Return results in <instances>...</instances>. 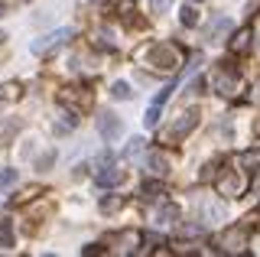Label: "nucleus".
<instances>
[{"mask_svg": "<svg viewBox=\"0 0 260 257\" xmlns=\"http://www.w3.org/2000/svg\"><path fill=\"white\" fill-rule=\"evenodd\" d=\"M140 150H143V140H140V137H134V140L127 143V156H137Z\"/></svg>", "mask_w": 260, "mask_h": 257, "instance_id": "obj_23", "label": "nucleus"}, {"mask_svg": "<svg viewBox=\"0 0 260 257\" xmlns=\"http://www.w3.org/2000/svg\"><path fill=\"white\" fill-rule=\"evenodd\" d=\"M13 182H16V170H0V189L13 186Z\"/></svg>", "mask_w": 260, "mask_h": 257, "instance_id": "obj_21", "label": "nucleus"}, {"mask_svg": "<svg viewBox=\"0 0 260 257\" xmlns=\"http://www.w3.org/2000/svg\"><path fill=\"white\" fill-rule=\"evenodd\" d=\"M140 59L146 66H153L156 72H173V69H179V62H182V49L173 46V43H153L140 52Z\"/></svg>", "mask_w": 260, "mask_h": 257, "instance_id": "obj_1", "label": "nucleus"}, {"mask_svg": "<svg viewBox=\"0 0 260 257\" xmlns=\"http://www.w3.org/2000/svg\"><path fill=\"white\" fill-rule=\"evenodd\" d=\"M257 221H260V215H257Z\"/></svg>", "mask_w": 260, "mask_h": 257, "instance_id": "obj_28", "label": "nucleus"}, {"mask_svg": "<svg viewBox=\"0 0 260 257\" xmlns=\"http://www.w3.org/2000/svg\"><path fill=\"white\" fill-rule=\"evenodd\" d=\"M195 124H199V111H185V114L176 117V124L169 127V131H162V140L166 143H179L182 137H189L195 131Z\"/></svg>", "mask_w": 260, "mask_h": 257, "instance_id": "obj_2", "label": "nucleus"}, {"mask_svg": "<svg viewBox=\"0 0 260 257\" xmlns=\"http://www.w3.org/2000/svg\"><path fill=\"white\" fill-rule=\"evenodd\" d=\"M238 85H241V78H238L234 62H221V69H218V75H215V91L218 94H234Z\"/></svg>", "mask_w": 260, "mask_h": 257, "instance_id": "obj_4", "label": "nucleus"}, {"mask_svg": "<svg viewBox=\"0 0 260 257\" xmlns=\"http://www.w3.org/2000/svg\"><path fill=\"white\" fill-rule=\"evenodd\" d=\"M162 192V182H156V179H146L143 182V199H156Z\"/></svg>", "mask_w": 260, "mask_h": 257, "instance_id": "obj_16", "label": "nucleus"}, {"mask_svg": "<svg viewBox=\"0 0 260 257\" xmlns=\"http://www.w3.org/2000/svg\"><path fill=\"white\" fill-rule=\"evenodd\" d=\"M228 33H231V17H224V13H218V17L205 26V39H208V43H221Z\"/></svg>", "mask_w": 260, "mask_h": 257, "instance_id": "obj_9", "label": "nucleus"}, {"mask_svg": "<svg viewBox=\"0 0 260 257\" xmlns=\"http://www.w3.org/2000/svg\"><path fill=\"white\" fill-rule=\"evenodd\" d=\"M176 218H179V208H176L173 202L159 205V212H156V221H159V224H173Z\"/></svg>", "mask_w": 260, "mask_h": 257, "instance_id": "obj_13", "label": "nucleus"}, {"mask_svg": "<svg viewBox=\"0 0 260 257\" xmlns=\"http://www.w3.org/2000/svg\"><path fill=\"white\" fill-rule=\"evenodd\" d=\"M52 159H55V153H46V156H43V159H39V163H36V166H39V170H46V166H52Z\"/></svg>", "mask_w": 260, "mask_h": 257, "instance_id": "obj_25", "label": "nucleus"}, {"mask_svg": "<svg viewBox=\"0 0 260 257\" xmlns=\"http://www.w3.org/2000/svg\"><path fill=\"white\" fill-rule=\"evenodd\" d=\"M114 10H124V17H130V13H137V4L134 0H114Z\"/></svg>", "mask_w": 260, "mask_h": 257, "instance_id": "obj_20", "label": "nucleus"}, {"mask_svg": "<svg viewBox=\"0 0 260 257\" xmlns=\"http://www.w3.org/2000/svg\"><path fill=\"white\" fill-rule=\"evenodd\" d=\"M247 247V228H228L224 235H221V251L224 254H234V251H244Z\"/></svg>", "mask_w": 260, "mask_h": 257, "instance_id": "obj_7", "label": "nucleus"}, {"mask_svg": "<svg viewBox=\"0 0 260 257\" xmlns=\"http://www.w3.org/2000/svg\"><path fill=\"white\" fill-rule=\"evenodd\" d=\"M16 131H20V120H16V117L0 120V147H7V143L16 137Z\"/></svg>", "mask_w": 260, "mask_h": 257, "instance_id": "obj_12", "label": "nucleus"}, {"mask_svg": "<svg viewBox=\"0 0 260 257\" xmlns=\"http://www.w3.org/2000/svg\"><path fill=\"white\" fill-rule=\"evenodd\" d=\"M120 205H124V199H120V196L104 199V202H101V212H114V208H120Z\"/></svg>", "mask_w": 260, "mask_h": 257, "instance_id": "obj_22", "label": "nucleus"}, {"mask_svg": "<svg viewBox=\"0 0 260 257\" xmlns=\"http://www.w3.org/2000/svg\"><path fill=\"white\" fill-rule=\"evenodd\" d=\"M166 7H169V0H153V10H156V13H162Z\"/></svg>", "mask_w": 260, "mask_h": 257, "instance_id": "obj_26", "label": "nucleus"}, {"mask_svg": "<svg viewBox=\"0 0 260 257\" xmlns=\"http://www.w3.org/2000/svg\"><path fill=\"white\" fill-rule=\"evenodd\" d=\"M241 163L247 166L250 173H254V170H260V150H254V153H244V156H241Z\"/></svg>", "mask_w": 260, "mask_h": 257, "instance_id": "obj_17", "label": "nucleus"}, {"mask_svg": "<svg viewBox=\"0 0 260 257\" xmlns=\"http://www.w3.org/2000/svg\"><path fill=\"white\" fill-rule=\"evenodd\" d=\"M114 163V153H101V156H94V170H101V166H108Z\"/></svg>", "mask_w": 260, "mask_h": 257, "instance_id": "obj_24", "label": "nucleus"}, {"mask_svg": "<svg viewBox=\"0 0 260 257\" xmlns=\"http://www.w3.org/2000/svg\"><path fill=\"white\" fill-rule=\"evenodd\" d=\"M120 131H124V120L117 114H111V111H101V114H98V134H101L104 140H117Z\"/></svg>", "mask_w": 260, "mask_h": 257, "instance_id": "obj_6", "label": "nucleus"}, {"mask_svg": "<svg viewBox=\"0 0 260 257\" xmlns=\"http://www.w3.org/2000/svg\"><path fill=\"white\" fill-rule=\"evenodd\" d=\"M182 23H185V26H195V23H199V13H195V7H192V4H185V7H182Z\"/></svg>", "mask_w": 260, "mask_h": 257, "instance_id": "obj_19", "label": "nucleus"}, {"mask_svg": "<svg viewBox=\"0 0 260 257\" xmlns=\"http://www.w3.org/2000/svg\"><path fill=\"white\" fill-rule=\"evenodd\" d=\"M120 182H124V170L114 166V163L101 166V173H94V186L98 189H111V186H120Z\"/></svg>", "mask_w": 260, "mask_h": 257, "instance_id": "obj_8", "label": "nucleus"}, {"mask_svg": "<svg viewBox=\"0 0 260 257\" xmlns=\"http://www.w3.org/2000/svg\"><path fill=\"white\" fill-rule=\"evenodd\" d=\"M143 170L150 173V176H166L169 173V159H166V153H159V150H153V153H146V163H143Z\"/></svg>", "mask_w": 260, "mask_h": 257, "instance_id": "obj_10", "label": "nucleus"}, {"mask_svg": "<svg viewBox=\"0 0 260 257\" xmlns=\"http://www.w3.org/2000/svg\"><path fill=\"white\" fill-rule=\"evenodd\" d=\"M111 94H114V98H134V91H130V85H127V82H114Z\"/></svg>", "mask_w": 260, "mask_h": 257, "instance_id": "obj_18", "label": "nucleus"}, {"mask_svg": "<svg viewBox=\"0 0 260 257\" xmlns=\"http://www.w3.org/2000/svg\"><path fill=\"white\" fill-rule=\"evenodd\" d=\"M250 46V29H241L238 36H234V43H231V52H244Z\"/></svg>", "mask_w": 260, "mask_h": 257, "instance_id": "obj_14", "label": "nucleus"}, {"mask_svg": "<svg viewBox=\"0 0 260 257\" xmlns=\"http://www.w3.org/2000/svg\"><path fill=\"white\" fill-rule=\"evenodd\" d=\"M215 189L218 192H221V196H241V192H244V179H241V176H238V170H228V166H224V170H221V176H218V182H215Z\"/></svg>", "mask_w": 260, "mask_h": 257, "instance_id": "obj_5", "label": "nucleus"}, {"mask_svg": "<svg viewBox=\"0 0 260 257\" xmlns=\"http://www.w3.org/2000/svg\"><path fill=\"white\" fill-rule=\"evenodd\" d=\"M0 244L13 247V221H0Z\"/></svg>", "mask_w": 260, "mask_h": 257, "instance_id": "obj_15", "label": "nucleus"}, {"mask_svg": "<svg viewBox=\"0 0 260 257\" xmlns=\"http://www.w3.org/2000/svg\"><path fill=\"white\" fill-rule=\"evenodd\" d=\"M169 94H173V88H166V91H159L156 98H153V104L146 108V114H143V124H146V127H156V120H159V111H162V104L169 101Z\"/></svg>", "mask_w": 260, "mask_h": 257, "instance_id": "obj_11", "label": "nucleus"}, {"mask_svg": "<svg viewBox=\"0 0 260 257\" xmlns=\"http://www.w3.org/2000/svg\"><path fill=\"white\" fill-rule=\"evenodd\" d=\"M72 36H75V33H72L69 26H62V29H52V33L39 36L36 43H32V52H36V55H49L52 49H59V46H65Z\"/></svg>", "mask_w": 260, "mask_h": 257, "instance_id": "obj_3", "label": "nucleus"}, {"mask_svg": "<svg viewBox=\"0 0 260 257\" xmlns=\"http://www.w3.org/2000/svg\"><path fill=\"white\" fill-rule=\"evenodd\" d=\"M0 39H4V33H0Z\"/></svg>", "mask_w": 260, "mask_h": 257, "instance_id": "obj_27", "label": "nucleus"}]
</instances>
